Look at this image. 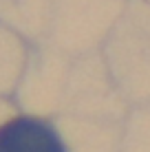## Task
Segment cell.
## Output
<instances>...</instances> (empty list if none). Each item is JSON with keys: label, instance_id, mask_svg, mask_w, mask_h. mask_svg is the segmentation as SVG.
Masks as SVG:
<instances>
[{"label": "cell", "instance_id": "6da1fadb", "mask_svg": "<svg viewBox=\"0 0 150 152\" xmlns=\"http://www.w3.org/2000/svg\"><path fill=\"white\" fill-rule=\"evenodd\" d=\"M0 152H66L46 124L31 117L11 119L0 128Z\"/></svg>", "mask_w": 150, "mask_h": 152}]
</instances>
